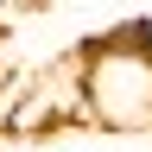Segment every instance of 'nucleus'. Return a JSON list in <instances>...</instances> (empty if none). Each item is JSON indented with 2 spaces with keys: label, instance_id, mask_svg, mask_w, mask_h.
Here are the masks:
<instances>
[{
  "label": "nucleus",
  "instance_id": "obj_1",
  "mask_svg": "<svg viewBox=\"0 0 152 152\" xmlns=\"http://www.w3.org/2000/svg\"><path fill=\"white\" fill-rule=\"evenodd\" d=\"M89 95V127L108 133H152V45H121L114 32H89L76 45Z\"/></svg>",
  "mask_w": 152,
  "mask_h": 152
}]
</instances>
